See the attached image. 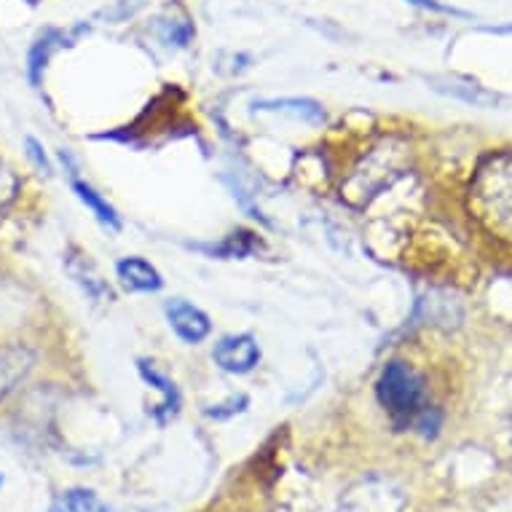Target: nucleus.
Here are the masks:
<instances>
[{
	"label": "nucleus",
	"instance_id": "obj_1",
	"mask_svg": "<svg viewBox=\"0 0 512 512\" xmlns=\"http://www.w3.org/2000/svg\"><path fill=\"white\" fill-rule=\"evenodd\" d=\"M376 397L397 429H413L421 413L432 408L424 376L400 360L384 365L376 381Z\"/></svg>",
	"mask_w": 512,
	"mask_h": 512
},
{
	"label": "nucleus",
	"instance_id": "obj_2",
	"mask_svg": "<svg viewBox=\"0 0 512 512\" xmlns=\"http://www.w3.org/2000/svg\"><path fill=\"white\" fill-rule=\"evenodd\" d=\"M470 196L478 218L491 231L512 239V153L491 156L478 169Z\"/></svg>",
	"mask_w": 512,
	"mask_h": 512
},
{
	"label": "nucleus",
	"instance_id": "obj_3",
	"mask_svg": "<svg viewBox=\"0 0 512 512\" xmlns=\"http://www.w3.org/2000/svg\"><path fill=\"white\" fill-rule=\"evenodd\" d=\"M261 344L252 333H236L223 336L212 349V362L231 376H247L261 365Z\"/></svg>",
	"mask_w": 512,
	"mask_h": 512
},
{
	"label": "nucleus",
	"instance_id": "obj_4",
	"mask_svg": "<svg viewBox=\"0 0 512 512\" xmlns=\"http://www.w3.org/2000/svg\"><path fill=\"white\" fill-rule=\"evenodd\" d=\"M164 314L172 333H175L183 344L196 346L207 341L212 333V319L207 311H202L194 303H188L185 298H172L164 303Z\"/></svg>",
	"mask_w": 512,
	"mask_h": 512
},
{
	"label": "nucleus",
	"instance_id": "obj_5",
	"mask_svg": "<svg viewBox=\"0 0 512 512\" xmlns=\"http://www.w3.org/2000/svg\"><path fill=\"white\" fill-rule=\"evenodd\" d=\"M137 373H140V378H143L148 387H153L161 395V403L153 408L151 416L159 427H167L169 421L180 413V405H183L180 389H177L175 381L153 360H137Z\"/></svg>",
	"mask_w": 512,
	"mask_h": 512
},
{
	"label": "nucleus",
	"instance_id": "obj_6",
	"mask_svg": "<svg viewBox=\"0 0 512 512\" xmlns=\"http://www.w3.org/2000/svg\"><path fill=\"white\" fill-rule=\"evenodd\" d=\"M116 279L118 285L124 287L126 293H159L164 287L161 271L148 263L140 255H126L116 263Z\"/></svg>",
	"mask_w": 512,
	"mask_h": 512
},
{
	"label": "nucleus",
	"instance_id": "obj_7",
	"mask_svg": "<svg viewBox=\"0 0 512 512\" xmlns=\"http://www.w3.org/2000/svg\"><path fill=\"white\" fill-rule=\"evenodd\" d=\"M33 365L35 354L25 344H0V400L25 381Z\"/></svg>",
	"mask_w": 512,
	"mask_h": 512
},
{
	"label": "nucleus",
	"instance_id": "obj_8",
	"mask_svg": "<svg viewBox=\"0 0 512 512\" xmlns=\"http://www.w3.org/2000/svg\"><path fill=\"white\" fill-rule=\"evenodd\" d=\"M70 188H73V194H76L78 202L84 204L86 210L92 212L94 220H97L102 228H108V231H113V234H118V231L124 228V220H121V215H118L116 207H113V204H110L92 183H86V180H81V177L73 175V180H70Z\"/></svg>",
	"mask_w": 512,
	"mask_h": 512
},
{
	"label": "nucleus",
	"instance_id": "obj_9",
	"mask_svg": "<svg viewBox=\"0 0 512 512\" xmlns=\"http://www.w3.org/2000/svg\"><path fill=\"white\" fill-rule=\"evenodd\" d=\"M65 269H68L73 282H76L92 301H105V298L110 301L108 282L97 274L94 263L89 261V255H84V252L76 250V247H70L68 255H65Z\"/></svg>",
	"mask_w": 512,
	"mask_h": 512
},
{
	"label": "nucleus",
	"instance_id": "obj_10",
	"mask_svg": "<svg viewBox=\"0 0 512 512\" xmlns=\"http://www.w3.org/2000/svg\"><path fill=\"white\" fill-rule=\"evenodd\" d=\"M255 108L261 113H279V116L298 118V121H306L311 126L325 124V108L319 105L317 100H309V97H282V100H263L255 102Z\"/></svg>",
	"mask_w": 512,
	"mask_h": 512
},
{
	"label": "nucleus",
	"instance_id": "obj_11",
	"mask_svg": "<svg viewBox=\"0 0 512 512\" xmlns=\"http://www.w3.org/2000/svg\"><path fill=\"white\" fill-rule=\"evenodd\" d=\"M62 41H65V33H62V30H54V27L43 30V33L33 41L30 54H27V78H30V86H33V89H41L43 76H46V68H49L51 62V54L57 51V46Z\"/></svg>",
	"mask_w": 512,
	"mask_h": 512
},
{
	"label": "nucleus",
	"instance_id": "obj_12",
	"mask_svg": "<svg viewBox=\"0 0 512 512\" xmlns=\"http://www.w3.org/2000/svg\"><path fill=\"white\" fill-rule=\"evenodd\" d=\"M49 512H113L92 488H68L54 496Z\"/></svg>",
	"mask_w": 512,
	"mask_h": 512
},
{
	"label": "nucleus",
	"instance_id": "obj_13",
	"mask_svg": "<svg viewBox=\"0 0 512 512\" xmlns=\"http://www.w3.org/2000/svg\"><path fill=\"white\" fill-rule=\"evenodd\" d=\"M196 250L207 252L212 258H247L252 252L261 250V239L252 234V231H234L231 236H226V242L220 244H196Z\"/></svg>",
	"mask_w": 512,
	"mask_h": 512
},
{
	"label": "nucleus",
	"instance_id": "obj_14",
	"mask_svg": "<svg viewBox=\"0 0 512 512\" xmlns=\"http://www.w3.org/2000/svg\"><path fill=\"white\" fill-rule=\"evenodd\" d=\"M159 35H161V41L167 43V46L185 49V46L191 43V38L196 35V30H194V22L180 11V17L159 19Z\"/></svg>",
	"mask_w": 512,
	"mask_h": 512
},
{
	"label": "nucleus",
	"instance_id": "obj_15",
	"mask_svg": "<svg viewBox=\"0 0 512 512\" xmlns=\"http://www.w3.org/2000/svg\"><path fill=\"white\" fill-rule=\"evenodd\" d=\"M19 194V177L17 172L6 164V161L0 159V215L9 210L14 199Z\"/></svg>",
	"mask_w": 512,
	"mask_h": 512
},
{
	"label": "nucleus",
	"instance_id": "obj_16",
	"mask_svg": "<svg viewBox=\"0 0 512 512\" xmlns=\"http://www.w3.org/2000/svg\"><path fill=\"white\" fill-rule=\"evenodd\" d=\"M25 156L27 161L33 164L41 175L51 177L54 175V164H51L49 153H46V148H43L41 140H35V137H25Z\"/></svg>",
	"mask_w": 512,
	"mask_h": 512
},
{
	"label": "nucleus",
	"instance_id": "obj_17",
	"mask_svg": "<svg viewBox=\"0 0 512 512\" xmlns=\"http://www.w3.org/2000/svg\"><path fill=\"white\" fill-rule=\"evenodd\" d=\"M247 405H250L247 395H234V397H228L226 403L210 405V408H207L204 413H207V419L223 421V419H231V416H236V413L247 411Z\"/></svg>",
	"mask_w": 512,
	"mask_h": 512
},
{
	"label": "nucleus",
	"instance_id": "obj_18",
	"mask_svg": "<svg viewBox=\"0 0 512 512\" xmlns=\"http://www.w3.org/2000/svg\"><path fill=\"white\" fill-rule=\"evenodd\" d=\"M405 3H411V6H419L424 11H435V14H451V17H470L467 11L454 9V6H445L440 0H405Z\"/></svg>",
	"mask_w": 512,
	"mask_h": 512
},
{
	"label": "nucleus",
	"instance_id": "obj_19",
	"mask_svg": "<svg viewBox=\"0 0 512 512\" xmlns=\"http://www.w3.org/2000/svg\"><path fill=\"white\" fill-rule=\"evenodd\" d=\"M3 483H6V478H3V472H0V488H3Z\"/></svg>",
	"mask_w": 512,
	"mask_h": 512
}]
</instances>
